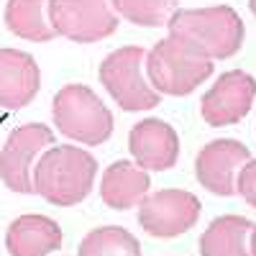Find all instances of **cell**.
Segmentation results:
<instances>
[{
    "label": "cell",
    "mask_w": 256,
    "mask_h": 256,
    "mask_svg": "<svg viewBox=\"0 0 256 256\" xmlns=\"http://www.w3.org/2000/svg\"><path fill=\"white\" fill-rule=\"evenodd\" d=\"M169 36L202 59H230L244 46L246 26L230 6L184 8L174 10L166 20Z\"/></svg>",
    "instance_id": "1"
},
{
    "label": "cell",
    "mask_w": 256,
    "mask_h": 256,
    "mask_svg": "<svg viewBox=\"0 0 256 256\" xmlns=\"http://www.w3.org/2000/svg\"><path fill=\"white\" fill-rule=\"evenodd\" d=\"M98 162L80 146H54L34 166V192L56 208H72L90 195Z\"/></svg>",
    "instance_id": "2"
},
{
    "label": "cell",
    "mask_w": 256,
    "mask_h": 256,
    "mask_svg": "<svg viewBox=\"0 0 256 256\" xmlns=\"http://www.w3.org/2000/svg\"><path fill=\"white\" fill-rule=\"evenodd\" d=\"M52 116L56 128L84 146H100L113 134V113L88 84H67L54 95Z\"/></svg>",
    "instance_id": "3"
},
{
    "label": "cell",
    "mask_w": 256,
    "mask_h": 256,
    "mask_svg": "<svg viewBox=\"0 0 256 256\" xmlns=\"http://www.w3.org/2000/svg\"><path fill=\"white\" fill-rule=\"evenodd\" d=\"M212 74V62L190 52L182 41L166 36L146 54V77L159 95H190Z\"/></svg>",
    "instance_id": "4"
},
{
    "label": "cell",
    "mask_w": 256,
    "mask_h": 256,
    "mask_svg": "<svg viewBox=\"0 0 256 256\" xmlns=\"http://www.w3.org/2000/svg\"><path fill=\"white\" fill-rule=\"evenodd\" d=\"M146 72V54L141 46H123L108 54L100 64V82L110 98L128 113L152 110L159 105L162 95L152 88Z\"/></svg>",
    "instance_id": "5"
},
{
    "label": "cell",
    "mask_w": 256,
    "mask_h": 256,
    "mask_svg": "<svg viewBox=\"0 0 256 256\" xmlns=\"http://www.w3.org/2000/svg\"><path fill=\"white\" fill-rule=\"evenodd\" d=\"M49 24L56 36L95 44L116 34L118 16L110 0H49Z\"/></svg>",
    "instance_id": "6"
},
{
    "label": "cell",
    "mask_w": 256,
    "mask_h": 256,
    "mask_svg": "<svg viewBox=\"0 0 256 256\" xmlns=\"http://www.w3.org/2000/svg\"><path fill=\"white\" fill-rule=\"evenodd\" d=\"M200 210V200L187 190L148 192L138 202V226L154 238H174L198 223Z\"/></svg>",
    "instance_id": "7"
},
{
    "label": "cell",
    "mask_w": 256,
    "mask_h": 256,
    "mask_svg": "<svg viewBox=\"0 0 256 256\" xmlns=\"http://www.w3.org/2000/svg\"><path fill=\"white\" fill-rule=\"evenodd\" d=\"M54 144V131L44 123L18 126L0 148V180L8 190L28 195L34 192V159L41 148Z\"/></svg>",
    "instance_id": "8"
},
{
    "label": "cell",
    "mask_w": 256,
    "mask_h": 256,
    "mask_svg": "<svg viewBox=\"0 0 256 256\" xmlns=\"http://www.w3.org/2000/svg\"><path fill=\"white\" fill-rule=\"evenodd\" d=\"M256 100V80L244 70H230L216 80L200 102L202 120L212 128L233 126L248 116Z\"/></svg>",
    "instance_id": "9"
},
{
    "label": "cell",
    "mask_w": 256,
    "mask_h": 256,
    "mask_svg": "<svg viewBox=\"0 0 256 256\" xmlns=\"http://www.w3.org/2000/svg\"><path fill=\"white\" fill-rule=\"evenodd\" d=\"M248 159L251 152L246 148V144L236 138H216L198 152L195 177L212 195L230 198L236 192V177Z\"/></svg>",
    "instance_id": "10"
},
{
    "label": "cell",
    "mask_w": 256,
    "mask_h": 256,
    "mask_svg": "<svg viewBox=\"0 0 256 256\" xmlns=\"http://www.w3.org/2000/svg\"><path fill=\"white\" fill-rule=\"evenodd\" d=\"M128 148L146 172H166L180 159V136L166 120L146 118L131 128Z\"/></svg>",
    "instance_id": "11"
},
{
    "label": "cell",
    "mask_w": 256,
    "mask_h": 256,
    "mask_svg": "<svg viewBox=\"0 0 256 256\" xmlns=\"http://www.w3.org/2000/svg\"><path fill=\"white\" fill-rule=\"evenodd\" d=\"M38 88L41 70L36 59L20 49H0V108H26Z\"/></svg>",
    "instance_id": "12"
},
{
    "label": "cell",
    "mask_w": 256,
    "mask_h": 256,
    "mask_svg": "<svg viewBox=\"0 0 256 256\" xmlns=\"http://www.w3.org/2000/svg\"><path fill=\"white\" fill-rule=\"evenodd\" d=\"M64 241L56 220L46 216H20L8 226L6 248L10 256H49Z\"/></svg>",
    "instance_id": "13"
},
{
    "label": "cell",
    "mask_w": 256,
    "mask_h": 256,
    "mask_svg": "<svg viewBox=\"0 0 256 256\" xmlns=\"http://www.w3.org/2000/svg\"><path fill=\"white\" fill-rule=\"evenodd\" d=\"M148 172L141 169L136 162H113L102 172L100 182V198L113 210H131L138 208V202L148 195Z\"/></svg>",
    "instance_id": "14"
},
{
    "label": "cell",
    "mask_w": 256,
    "mask_h": 256,
    "mask_svg": "<svg viewBox=\"0 0 256 256\" xmlns=\"http://www.w3.org/2000/svg\"><path fill=\"white\" fill-rule=\"evenodd\" d=\"M251 230L248 218L220 216L200 236V256H251Z\"/></svg>",
    "instance_id": "15"
},
{
    "label": "cell",
    "mask_w": 256,
    "mask_h": 256,
    "mask_svg": "<svg viewBox=\"0 0 256 256\" xmlns=\"http://www.w3.org/2000/svg\"><path fill=\"white\" fill-rule=\"evenodd\" d=\"M6 26L13 36L34 44H44L56 36L49 24V0H8Z\"/></svg>",
    "instance_id": "16"
},
{
    "label": "cell",
    "mask_w": 256,
    "mask_h": 256,
    "mask_svg": "<svg viewBox=\"0 0 256 256\" xmlns=\"http://www.w3.org/2000/svg\"><path fill=\"white\" fill-rule=\"evenodd\" d=\"M77 256H141V244L120 226H102L82 238Z\"/></svg>",
    "instance_id": "17"
},
{
    "label": "cell",
    "mask_w": 256,
    "mask_h": 256,
    "mask_svg": "<svg viewBox=\"0 0 256 256\" xmlns=\"http://www.w3.org/2000/svg\"><path fill=\"white\" fill-rule=\"evenodd\" d=\"M174 6H177L174 0H110V8L116 10V16H123L126 20L146 28L166 26L169 16L177 10Z\"/></svg>",
    "instance_id": "18"
},
{
    "label": "cell",
    "mask_w": 256,
    "mask_h": 256,
    "mask_svg": "<svg viewBox=\"0 0 256 256\" xmlns=\"http://www.w3.org/2000/svg\"><path fill=\"white\" fill-rule=\"evenodd\" d=\"M236 192L251 208H256V159H248L241 166V172L236 177Z\"/></svg>",
    "instance_id": "19"
},
{
    "label": "cell",
    "mask_w": 256,
    "mask_h": 256,
    "mask_svg": "<svg viewBox=\"0 0 256 256\" xmlns=\"http://www.w3.org/2000/svg\"><path fill=\"white\" fill-rule=\"evenodd\" d=\"M251 256H256V226L251 230Z\"/></svg>",
    "instance_id": "20"
},
{
    "label": "cell",
    "mask_w": 256,
    "mask_h": 256,
    "mask_svg": "<svg viewBox=\"0 0 256 256\" xmlns=\"http://www.w3.org/2000/svg\"><path fill=\"white\" fill-rule=\"evenodd\" d=\"M248 8H251V13L256 16V0H248Z\"/></svg>",
    "instance_id": "21"
}]
</instances>
